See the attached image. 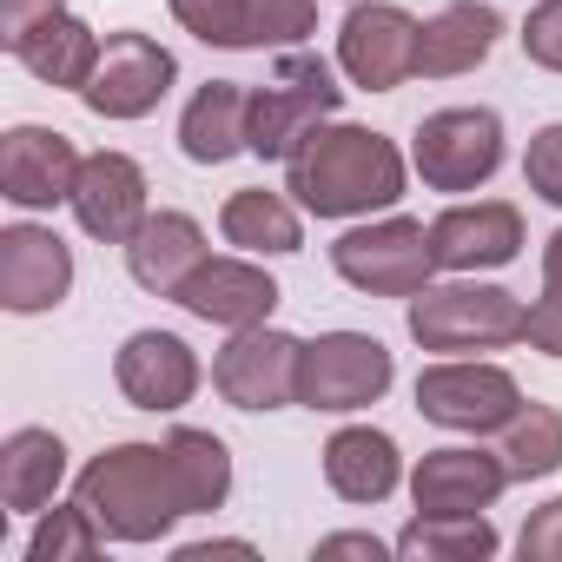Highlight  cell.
<instances>
[{
  "instance_id": "1",
  "label": "cell",
  "mask_w": 562,
  "mask_h": 562,
  "mask_svg": "<svg viewBox=\"0 0 562 562\" xmlns=\"http://www.w3.org/2000/svg\"><path fill=\"white\" fill-rule=\"evenodd\" d=\"M285 192L318 218H358L404 199V153L371 126H318L285 159Z\"/></svg>"
},
{
  "instance_id": "2",
  "label": "cell",
  "mask_w": 562,
  "mask_h": 562,
  "mask_svg": "<svg viewBox=\"0 0 562 562\" xmlns=\"http://www.w3.org/2000/svg\"><path fill=\"white\" fill-rule=\"evenodd\" d=\"M74 503L93 509V522L113 536V542H159L186 509L172 496V470H166V443H113L100 450L80 483H74Z\"/></svg>"
},
{
  "instance_id": "3",
  "label": "cell",
  "mask_w": 562,
  "mask_h": 562,
  "mask_svg": "<svg viewBox=\"0 0 562 562\" xmlns=\"http://www.w3.org/2000/svg\"><path fill=\"white\" fill-rule=\"evenodd\" d=\"M345 87L331 80V67L318 54H285L271 67V80L251 93V153L258 159H292L305 146V133H318L338 113Z\"/></svg>"
},
{
  "instance_id": "4",
  "label": "cell",
  "mask_w": 562,
  "mask_h": 562,
  "mask_svg": "<svg viewBox=\"0 0 562 562\" xmlns=\"http://www.w3.org/2000/svg\"><path fill=\"white\" fill-rule=\"evenodd\" d=\"M522 325L529 312L503 285H424L411 299V338L424 351H503Z\"/></svg>"
},
{
  "instance_id": "5",
  "label": "cell",
  "mask_w": 562,
  "mask_h": 562,
  "mask_svg": "<svg viewBox=\"0 0 562 562\" xmlns=\"http://www.w3.org/2000/svg\"><path fill=\"white\" fill-rule=\"evenodd\" d=\"M0 41H8V54L47 80V87H87L93 67H100V47L93 27H80L67 14V0H0Z\"/></svg>"
},
{
  "instance_id": "6",
  "label": "cell",
  "mask_w": 562,
  "mask_h": 562,
  "mask_svg": "<svg viewBox=\"0 0 562 562\" xmlns=\"http://www.w3.org/2000/svg\"><path fill=\"white\" fill-rule=\"evenodd\" d=\"M331 265L345 285L371 292V299H417L437 271L430 232L417 218H384V225H358L331 245Z\"/></svg>"
},
{
  "instance_id": "7",
  "label": "cell",
  "mask_w": 562,
  "mask_h": 562,
  "mask_svg": "<svg viewBox=\"0 0 562 562\" xmlns=\"http://www.w3.org/2000/svg\"><path fill=\"white\" fill-rule=\"evenodd\" d=\"M397 364L378 338L364 331H325L318 345L299 351V404L305 411H364L391 391Z\"/></svg>"
},
{
  "instance_id": "8",
  "label": "cell",
  "mask_w": 562,
  "mask_h": 562,
  "mask_svg": "<svg viewBox=\"0 0 562 562\" xmlns=\"http://www.w3.org/2000/svg\"><path fill=\"white\" fill-rule=\"evenodd\" d=\"M411 153L430 192H476L503 166V120L490 106H443L417 126Z\"/></svg>"
},
{
  "instance_id": "9",
  "label": "cell",
  "mask_w": 562,
  "mask_h": 562,
  "mask_svg": "<svg viewBox=\"0 0 562 562\" xmlns=\"http://www.w3.org/2000/svg\"><path fill=\"white\" fill-rule=\"evenodd\" d=\"M172 54L153 41V34H106V47H100V67H93V80L80 87V100H87V113H100V120H146L166 93H172Z\"/></svg>"
},
{
  "instance_id": "10",
  "label": "cell",
  "mask_w": 562,
  "mask_h": 562,
  "mask_svg": "<svg viewBox=\"0 0 562 562\" xmlns=\"http://www.w3.org/2000/svg\"><path fill=\"white\" fill-rule=\"evenodd\" d=\"M299 351H305L299 338L271 331V325H251V331H238V338L218 351L212 384H218V397L238 404V411L299 404Z\"/></svg>"
},
{
  "instance_id": "11",
  "label": "cell",
  "mask_w": 562,
  "mask_h": 562,
  "mask_svg": "<svg viewBox=\"0 0 562 562\" xmlns=\"http://www.w3.org/2000/svg\"><path fill=\"white\" fill-rule=\"evenodd\" d=\"M417 411L443 430H503L522 411V391L496 364H430L417 378Z\"/></svg>"
},
{
  "instance_id": "12",
  "label": "cell",
  "mask_w": 562,
  "mask_h": 562,
  "mask_svg": "<svg viewBox=\"0 0 562 562\" xmlns=\"http://www.w3.org/2000/svg\"><path fill=\"white\" fill-rule=\"evenodd\" d=\"M417 21L391 0H371V8H351L345 14V34H338V67L364 87V93H391L417 74Z\"/></svg>"
},
{
  "instance_id": "13",
  "label": "cell",
  "mask_w": 562,
  "mask_h": 562,
  "mask_svg": "<svg viewBox=\"0 0 562 562\" xmlns=\"http://www.w3.org/2000/svg\"><path fill=\"white\" fill-rule=\"evenodd\" d=\"M74 218L87 225V238L100 245H126L153 212H146V172L126 153H87L80 179H74Z\"/></svg>"
},
{
  "instance_id": "14",
  "label": "cell",
  "mask_w": 562,
  "mask_h": 562,
  "mask_svg": "<svg viewBox=\"0 0 562 562\" xmlns=\"http://www.w3.org/2000/svg\"><path fill=\"white\" fill-rule=\"evenodd\" d=\"M74 292V251L60 245V232L41 225H8L0 232V305L8 312H54Z\"/></svg>"
},
{
  "instance_id": "15",
  "label": "cell",
  "mask_w": 562,
  "mask_h": 562,
  "mask_svg": "<svg viewBox=\"0 0 562 562\" xmlns=\"http://www.w3.org/2000/svg\"><path fill=\"white\" fill-rule=\"evenodd\" d=\"M80 179V153L67 133L54 126H14L0 139V192H8L21 212H47L60 199H74Z\"/></svg>"
},
{
  "instance_id": "16",
  "label": "cell",
  "mask_w": 562,
  "mask_h": 562,
  "mask_svg": "<svg viewBox=\"0 0 562 562\" xmlns=\"http://www.w3.org/2000/svg\"><path fill=\"white\" fill-rule=\"evenodd\" d=\"M430 251L437 271H490L509 265L522 251V212L503 199H476V205H450L430 218Z\"/></svg>"
},
{
  "instance_id": "17",
  "label": "cell",
  "mask_w": 562,
  "mask_h": 562,
  "mask_svg": "<svg viewBox=\"0 0 562 562\" xmlns=\"http://www.w3.org/2000/svg\"><path fill=\"white\" fill-rule=\"evenodd\" d=\"M509 470L496 450H424V463L411 470V496L424 516H483L503 496Z\"/></svg>"
},
{
  "instance_id": "18",
  "label": "cell",
  "mask_w": 562,
  "mask_h": 562,
  "mask_svg": "<svg viewBox=\"0 0 562 562\" xmlns=\"http://www.w3.org/2000/svg\"><path fill=\"white\" fill-rule=\"evenodd\" d=\"M113 378H120L133 411H179L199 391V358H192V345L179 331H133Z\"/></svg>"
},
{
  "instance_id": "19",
  "label": "cell",
  "mask_w": 562,
  "mask_h": 562,
  "mask_svg": "<svg viewBox=\"0 0 562 562\" xmlns=\"http://www.w3.org/2000/svg\"><path fill=\"white\" fill-rule=\"evenodd\" d=\"M179 305H186L192 318H205V325L251 331V325L271 318L278 285H271L258 265H245V258H205V265L186 278V285H179Z\"/></svg>"
},
{
  "instance_id": "20",
  "label": "cell",
  "mask_w": 562,
  "mask_h": 562,
  "mask_svg": "<svg viewBox=\"0 0 562 562\" xmlns=\"http://www.w3.org/2000/svg\"><path fill=\"white\" fill-rule=\"evenodd\" d=\"M496 34H503V14L490 0H450V8L437 21H424V34H417V74L424 80L476 74L496 54Z\"/></svg>"
},
{
  "instance_id": "21",
  "label": "cell",
  "mask_w": 562,
  "mask_h": 562,
  "mask_svg": "<svg viewBox=\"0 0 562 562\" xmlns=\"http://www.w3.org/2000/svg\"><path fill=\"white\" fill-rule=\"evenodd\" d=\"M199 265H205V232L186 212H153L126 238V271H133V285H146L153 299H179V285Z\"/></svg>"
},
{
  "instance_id": "22",
  "label": "cell",
  "mask_w": 562,
  "mask_h": 562,
  "mask_svg": "<svg viewBox=\"0 0 562 562\" xmlns=\"http://www.w3.org/2000/svg\"><path fill=\"white\" fill-rule=\"evenodd\" d=\"M179 146L199 166H225L232 153H251V93L238 80H212L192 93L186 120H179Z\"/></svg>"
},
{
  "instance_id": "23",
  "label": "cell",
  "mask_w": 562,
  "mask_h": 562,
  "mask_svg": "<svg viewBox=\"0 0 562 562\" xmlns=\"http://www.w3.org/2000/svg\"><path fill=\"white\" fill-rule=\"evenodd\" d=\"M397 476H404V457H397V443H391L384 430H371V424H351V430H338V437L325 443V483H331L345 503H384V496L397 490Z\"/></svg>"
},
{
  "instance_id": "24",
  "label": "cell",
  "mask_w": 562,
  "mask_h": 562,
  "mask_svg": "<svg viewBox=\"0 0 562 562\" xmlns=\"http://www.w3.org/2000/svg\"><path fill=\"white\" fill-rule=\"evenodd\" d=\"M67 476V443L54 430H14L0 443V503L8 509H47Z\"/></svg>"
},
{
  "instance_id": "25",
  "label": "cell",
  "mask_w": 562,
  "mask_h": 562,
  "mask_svg": "<svg viewBox=\"0 0 562 562\" xmlns=\"http://www.w3.org/2000/svg\"><path fill=\"white\" fill-rule=\"evenodd\" d=\"M166 470H172V496H179L186 516L218 509L225 490H232V457H225V443H218L212 430H192V424H179V430L166 437Z\"/></svg>"
},
{
  "instance_id": "26",
  "label": "cell",
  "mask_w": 562,
  "mask_h": 562,
  "mask_svg": "<svg viewBox=\"0 0 562 562\" xmlns=\"http://www.w3.org/2000/svg\"><path fill=\"white\" fill-rule=\"evenodd\" d=\"M218 232H225L232 245H245V251H265V258L299 251V245H305L299 212H292L285 199H278V192H265V186L232 192V199H225V212H218Z\"/></svg>"
},
{
  "instance_id": "27",
  "label": "cell",
  "mask_w": 562,
  "mask_h": 562,
  "mask_svg": "<svg viewBox=\"0 0 562 562\" xmlns=\"http://www.w3.org/2000/svg\"><path fill=\"white\" fill-rule=\"evenodd\" d=\"M496 457H503L509 483H536V476L562 470V411H549V404H522V411L503 424Z\"/></svg>"
},
{
  "instance_id": "28",
  "label": "cell",
  "mask_w": 562,
  "mask_h": 562,
  "mask_svg": "<svg viewBox=\"0 0 562 562\" xmlns=\"http://www.w3.org/2000/svg\"><path fill=\"white\" fill-rule=\"evenodd\" d=\"M397 555H424V562H483L496 555V529L483 516H424L397 536Z\"/></svg>"
},
{
  "instance_id": "29",
  "label": "cell",
  "mask_w": 562,
  "mask_h": 562,
  "mask_svg": "<svg viewBox=\"0 0 562 562\" xmlns=\"http://www.w3.org/2000/svg\"><path fill=\"white\" fill-rule=\"evenodd\" d=\"M100 542H106V529L93 522L87 503H74V509H47V516H41L27 555H34V562H87V555H100Z\"/></svg>"
},
{
  "instance_id": "30",
  "label": "cell",
  "mask_w": 562,
  "mask_h": 562,
  "mask_svg": "<svg viewBox=\"0 0 562 562\" xmlns=\"http://www.w3.org/2000/svg\"><path fill=\"white\" fill-rule=\"evenodd\" d=\"M172 14L205 47H251V0H172Z\"/></svg>"
},
{
  "instance_id": "31",
  "label": "cell",
  "mask_w": 562,
  "mask_h": 562,
  "mask_svg": "<svg viewBox=\"0 0 562 562\" xmlns=\"http://www.w3.org/2000/svg\"><path fill=\"white\" fill-rule=\"evenodd\" d=\"M522 338H529L536 351L562 358V225H555V232H549V245H542V299L529 305Z\"/></svg>"
},
{
  "instance_id": "32",
  "label": "cell",
  "mask_w": 562,
  "mask_h": 562,
  "mask_svg": "<svg viewBox=\"0 0 562 562\" xmlns=\"http://www.w3.org/2000/svg\"><path fill=\"white\" fill-rule=\"evenodd\" d=\"M318 27V0H251V47H299Z\"/></svg>"
},
{
  "instance_id": "33",
  "label": "cell",
  "mask_w": 562,
  "mask_h": 562,
  "mask_svg": "<svg viewBox=\"0 0 562 562\" xmlns=\"http://www.w3.org/2000/svg\"><path fill=\"white\" fill-rule=\"evenodd\" d=\"M522 179H529V192H536V199L562 205V120H555V126H542V133L529 139V153H522Z\"/></svg>"
},
{
  "instance_id": "34",
  "label": "cell",
  "mask_w": 562,
  "mask_h": 562,
  "mask_svg": "<svg viewBox=\"0 0 562 562\" xmlns=\"http://www.w3.org/2000/svg\"><path fill=\"white\" fill-rule=\"evenodd\" d=\"M522 54L549 74H562V0H536L522 21Z\"/></svg>"
},
{
  "instance_id": "35",
  "label": "cell",
  "mask_w": 562,
  "mask_h": 562,
  "mask_svg": "<svg viewBox=\"0 0 562 562\" xmlns=\"http://www.w3.org/2000/svg\"><path fill=\"white\" fill-rule=\"evenodd\" d=\"M516 549H522V562H562V496H555V503H542V509L522 522Z\"/></svg>"
},
{
  "instance_id": "36",
  "label": "cell",
  "mask_w": 562,
  "mask_h": 562,
  "mask_svg": "<svg viewBox=\"0 0 562 562\" xmlns=\"http://www.w3.org/2000/svg\"><path fill=\"white\" fill-rule=\"evenodd\" d=\"M318 555H325V562H331V555H371V562H384V542L351 529V536H325V542H318Z\"/></svg>"
},
{
  "instance_id": "37",
  "label": "cell",
  "mask_w": 562,
  "mask_h": 562,
  "mask_svg": "<svg viewBox=\"0 0 562 562\" xmlns=\"http://www.w3.org/2000/svg\"><path fill=\"white\" fill-rule=\"evenodd\" d=\"M212 555H251V542H192V549H179V562H212Z\"/></svg>"
}]
</instances>
